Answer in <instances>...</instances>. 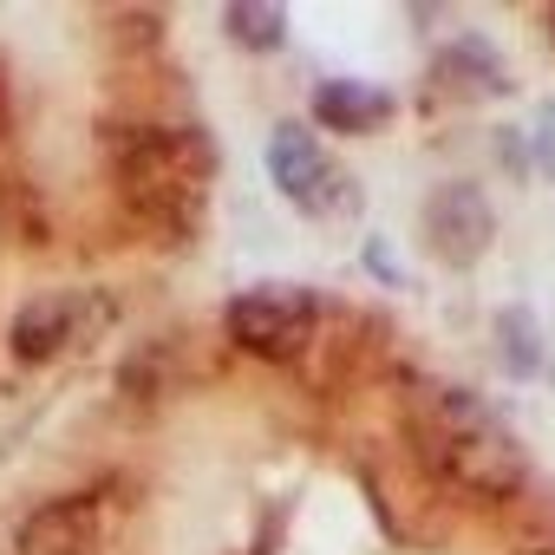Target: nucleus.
I'll return each mask as SVG.
<instances>
[{"instance_id":"7","label":"nucleus","mask_w":555,"mask_h":555,"mask_svg":"<svg viewBox=\"0 0 555 555\" xmlns=\"http://www.w3.org/2000/svg\"><path fill=\"white\" fill-rule=\"evenodd\" d=\"M308 118H314V131H327V138H379V131L399 118V92L379 86V79L334 73V79H314Z\"/></svg>"},{"instance_id":"5","label":"nucleus","mask_w":555,"mask_h":555,"mask_svg":"<svg viewBox=\"0 0 555 555\" xmlns=\"http://www.w3.org/2000/svg\"><path fill=\"white\" fill-rule=\"evenodd\" d=\"M418 242L444 268H477L496 248V203L477 177H444L418 203Z\"/></svg>"},{"instance_id":"13","label":"nucleus","mask_w":555,"mask_h":555,"mask_svg":"<svg viewBox=\"0 0 555 555\" xmlns=\"http://www.w3.org/2000/svg\"><path fill=\"white\" fill-rule=\"evenodd\" d=\"M496 164H503L509 177H529V170H535V157H529V138H522V131H496Z\"/></svg>"},{"instance_id":"11","label":"nucleus","mask_w":555,"mask_h":555,"mask_svg":"<svg viewBox=\"0 0 555 555\" xmlns=\"http://www.w3.org/2000/svg\"><path fill=\"white\" fill-rule=\"evenodd\" d=\"M222 34H229L242 53L274 60V53L288 47V14L274 8V0H229V8H222Z\"/></svg>"},{"instance_id":"9","label":"nucleus","mask_w":555,"mask_h":555,"mask_svg":"<svg viewBox=\"0 0 555 555\" xmlns=\"http://www.w3.org/2000/svg\"><path fill=\"white\" fill-rule=\"evenodd\" d=\"M431 73L451 79V86H464V92H483V99L509 92V66H503L496 40H483V34H451V40L431 53Z\"/></svg>"},{"instance_id":"15","label":"nucleus","mask_w":555,"mask_h":555,"mask_svg":"<svg viewBox=\"0 0 555 555\" xmlns=\"http://www.w3.org/2000/svg\"><path fill=\"white\" fill-rule=\"evenodd\" d=\"M542 34H548V40H555V8H548V14H542Z\"/></svg>"},{"instance_id":"6","label":"nucleus","mask_w":555,"mask_h":555,"mask_svg":"<svg viewBox=\"0 0 555 555\" xmlns=\"http://www.w3.org/2000/svg\"><path fill=\"white\" fill-rule=\"evenodd\" d=\"M105 529L112 522L92 490H60L14 522V555H105Z\"/></svg>"},{"instance_id":"14","label":"nucleus","mask_w":555,"mask_h":555,"mask_svg":"<svg viewBox=\"0 0 555 555\" xmlns=\"http://www.w3.org/2000/svg\"><path fill=\"white\" fill-rule=\"evenodd\" d=\"M535 131H548V138H555V99L542 105V125H535Z\"/></svg>"},{"instance_id":"4","label":"nucleus","mask_w":555,"mask_h":555,"mask_svg":"<svg viewBox=\"0 0 555 555\" xmlns=\"http://www.w3.org/2000/svg\"><path fill=\"white\" fill-rule=\"evenodd\" d=\"M261 170H268L274 196L295 203L308 222H327V216H340V209L353 203V177H347L340 157L321 144V131L301 125V118H282V125L268 131V144H261Z\"/></svg>"},{"instance_id":"2","label":"nucleus","mask_w":555,"mask_h":555,"mask_svg":"<svg viewBox=\"0 0 555 555\" xmlns=\"http://www.w3.org/2000/svg\"><path fill=\"white\" fill-rule=\"evenodd\" d=\"M105 177L118 209H131L151 235L177 242L196 229L216 177V151L196 125H164V118H105L99 131Z\"/></svg>"},{"instance_id":"12","label":"nucleus","mask_w":555,"mask_h":555,"mask_svg":"<svg viewBox=\"0 0 555 555\" xmlns=\"http://www.w3.org/2000/svg\"><path fill=\"white\" fill-rule=\"evenodd\" d=\"M360 261H366V274H373V282H386V288H405V268L392 261V242H386V235H366Z\"/></svg>"},{"instance_id":"10","label":"nucleus","mask_w":555,"mask_h":555,"mask_svg":"<svg viewBox=\"0 0 555 555\" xmlns=\"http://www.w3.org/2000/svg\"><path fill=\"white\" fill-rule=\"evenodd\" d=\"M490 340H496V360L509 379H548V340H542V321L529 308H496Z\"/></svg>"},{"instance_id":"8","label":"nucleus","mask_w":555,"mask_h":555,"mask_svg":"<svg viewBox=\"0 0 555 555\" xmlns=\"http://www.w3.org/2000/svg\"><path fill=\"white\" fill-rule=\"evenodd\" d=\"M86 308H92V295H40V301H27V308L14 314V327H8L14 366H53V360L79 340Z\"/></svg>"},{"instance_id":"3","label":"nucleus","mask_w":555,"mask_h":555,"mask_svg":"<svg viewBox=\"0 0 555 555\" xmlns=\"http://www.w3.org/2000/svg\"><path fill=\"white\" fill-rule=\"evenodd\" d=\"M321 321H327V295L301 282H255L222 301V334L268 366H301L321 340Z\"/></svg>"},{"instance_id":"1","label":"nucleus","mask_w":555,"mask_h":555,"mask_svg":"<svg viewBox=\"0 0 555 555\" xmlns=\"http://www.w3.org/2000/svg\"><path fill=\"white\" fill-rule=\"evenodd\" d=\"M412 464L470 509H516L535 490V457L509 418L470 386H425L405 405Z\"/></svg>"}]
</instances>
